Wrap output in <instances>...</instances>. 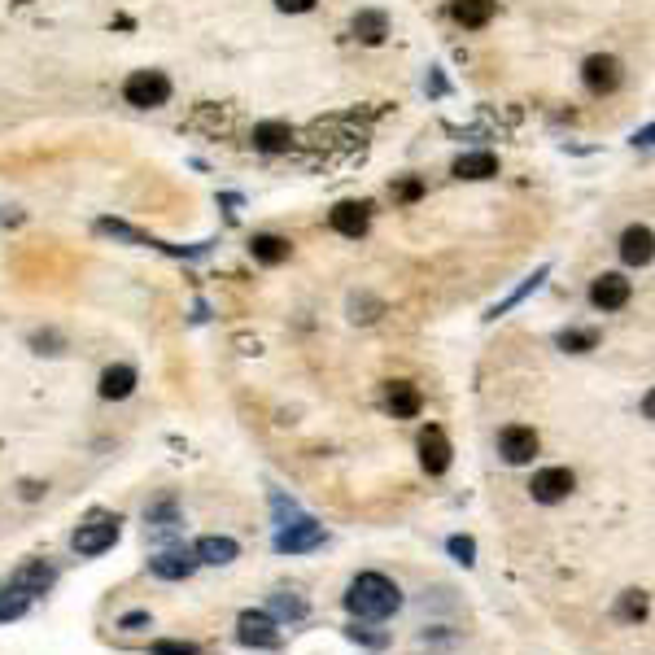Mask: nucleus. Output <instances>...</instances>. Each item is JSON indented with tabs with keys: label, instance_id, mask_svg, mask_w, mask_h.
I'll return each mask as SVG.
<instances>
[{
	"label": "nucleus",
	"instance_id": "f257e3e1",
	"mask_svg": "<svg viewBox=\"0 0 655 655\" xmlns=\"http://www.w3.org/2000/svg\"><path fill=\"white\" fill-rule=\"evenodd\" d=\"M345 607L359 621H385V616H393L402 607V590L385 573H359L350 581V590H345Z\"/></svg>",
	"mask_w": 655,
	"mask_h": 655
},
{
	"label": "nucleus",
	"instance_id": "f03ea898",
	"mask_svg": "<svg viewBox=\"0 0 655 655\" xmlns=\"http://www.w3.org/2000/svg\"><path fill=\"white\" fill-rule=\"evenodd\" d=\"M123 101L136 105V110H158V105L171 101V79L162 70H131L123 83Z\"/></svg>",
	"mask_w": 655,
	"mask_h": 655
},
{
	"label": "nucleus",
	"instance_id": "7ed1b4c3",
	"mask_svg": "<svg viewBox=\"0 0 655 655\" xmlns=\"http://www.w3.org/2000/svg\"><path fill=\"white\" fill-rule=\"evenodd\" d=\"M118 524H123V520H118V516H92L88 524H79V529H75V538H70V546H75V551L79 555H105V551H110V546L118 542Z\"/></svg>",
	"mask_w": 655,
	"mask_h": 655
},
{
	"label": "nucleus",
	"instance_id": "20e7f679",
	"mask_svg": "<svg viewBox=\"0 0 655 655\" xmlns=\"http://www.w3.org/2000/svg\"><path fill=\"white\" fill-rule=\"evenodd\" d=\"M315 546H324V524L311 520V516L284 524V529L276 533V551L280 555H306V551H315Z\"/></svg>",
	"mask_w": 655,
	"mask_h": 655
},
{
	"label": "nucleus",
	"instance_id": "39448f33",
	"mask_svg": "<svg viewBox=\"0 0 655 655\" xmlns=\"http://www.w3.org/2000/svg\"><path fill=\"white\" fill-rule=\"evenodd\" d=\"M236 638H241L245 647L276 651V647H280L276 616H271V612H241V621H236Z\"/></svg>",
	"mask_w": 655,
	"mask_h": 655
},
{
	"label": "nucleus",
	"instance_id": "423d86ee",
	"mask_svg": "<svg viewBox=\"0 0 655 655\" xmlns=\"http://www.w3.org/2000/svg\"><path fill=\"white\" fill-rule=\"evenodd\" d=\"M629 297H634V284H629L625 276H616V271H603V276L590 284V306L594 311H603V315L629 306Z\"/></svg>",
	"mask_w": 655,
	"mask_h": 655
},
{
	"label": "nucleus",
	"instance_id": "0eeeda50",
	"mask_svg": "<svg viewBox=\"0 0 655 655\" xmlns=\"http://www.w3.org/2000/svg\"><path fill=\"white\" fill-rule=\"evenodd\" d=\"M581 79H586V88L590 92H616L621 88V79H625V70H621V62L616 57H607V53H594V57H586V66H581Z\"/></svg>",
	"mask_w": 655,
	"mask_h": 655
},
{
	"label": "nucleus",
	"instance_id": "6e6552de",
	"mask_svg": "<svg viewBox=\"0 0 655 655\" xmlns=\"http://www.w3.org/2000/svg\"><path fill=\"white\" fill-rule=\"evenodd\" d=\"M529 490H533L538 503H564V498L577 490V476L568 472V468H542L538 476H533Z\"/></svg>",
	"mask_w": 655,
	"mask_h": 655
},
{
	"label": "nucleus",
	"instance_id": "1a4fd4ad",
	"mask_svg": "<svg viewBox=\"0 0 655 655\" xmlns=\"http://www.w3.org/2000/svg\"><path fill=\"white\" fill-rule=\"evenodd\" d=\"M450 455H455V450H450V437L437 424H428L424 433H420V463H424V472L428 476H442L450 468Z\"/></svg>",
	"mask_w": 655,
	"mask_h": 655
},
{
	"label": "nucleus",
	"instance_id": "9d476101",
	"mask_svg": "<svg viewBox=\"0 0 655 655\" xmlns=\"http://www.w3.org/2000/svg\"><path fill=\"white\" fill-rule=\"evenodd\" d=\"M498 455H503L507 463H529L533 455H538V433L524 424H507L503 433H498Z\"/></svg>",
	"mask_w": 655,
	"mask_h": 655
},
{
	"label": "nucleus",
	"instance_id": "9b49d317",
	"mask_svg": "<svg viewBox=\"0 0 655 655\" xmlns=\"http://www.w3.org/2000/svg\"><path fill=\"white\" fill-rule=\"evenodd\" d=\"M385 407L393 411V420H415L424 411V393L411 385V380H393L385 389Z\"/></svg>",
	"mask_w": 655,
	"mask_h": 655
},
{
	"label": "nucleus",
	"instance_id": "f8f14e48",
	"mask_svg": "<svg viewBox=\"0 0 655 655\" xmlns=\"http://www.w3.org/2000/svg\"><path fill=\"white\" fill-rule=\"evenodd\" d=\"M149 573L162 581H188L197 573V555L193 551H162L149 559Z\"/></svg>",
	"mask_w": 655,
	"mask_h": 655
},
{
	"label": "nucleus",
	"instance_id": "ddd939ff",
	"mask_svg": "<svg viewBox=\"0 0 655 655\" xmlns=\"http://www.w3.org/2000/svg\"><path fill=\"white\" fill-rule=\"evenodd\" d=\"M53 581H57V568H53V564H44V559H27V564H22L18 573L9 577V586L27 590L31 599H35V594H49Z\"/></svg>",
	"mask_w": 655,
	"mask_h": 655
},
{
	"label": "nucleus",
	"instance_id": "4468645a",
	"mask_svg": "<svg viewBox=\"0 0 655 655\" xmlns=\"http://www.w3.org/2000/svg\"><path fill=\"white\" fill-rule=\"evenodd\" d=\"M193 555H197V564H214V568H223V564H232V559L241 555V546H236L232 538H223V533H206V538H197Z\"/></svg>",
	"mask_w": 655,
	"mask_h": 655
},
{
	"label": "nucleus",
	"instance_id": "2eb2a0df",
	"mask_svg": "<svg viewBox=\"0 0 655 655\" xmlns=\"http://www.w3.org/2000/svg\"><path fill=\"white\" fill-rule=\"evenodd\" d=\"M367 206L363 201H341L337 210H332V232H341V236H350V241H359V236L367 232Z\"/></svg>",
	"mask_w": 655,
	"mask_h": 655
},
{
	"label": "nucleus",
	"instance_id": "dca6fc26",
	"mask_svg": "<svg viewBox=\"0 0 655 655\" xmlns=\"http://www.w3.org/2000/svg\"><path fill=\"white\" fill-rule=\"evenodd\" d=\"M136 393V367H127V363H118V367H105V376H101V398L105 402H123Z\"/></svg>",
	"mask_w": 655,
	"mask_h": 655
},
{
	"label": "nucleus",
	"instance_id": "f3484780",
	"mask_svg": "<svg viewBox=\"0 0 655 655\" xmlns=\"http://www.w3.org/2000/svg\"><path fill=\"white\" fill-rule=\"evenodd\" d=\"M621 258L629 262V267H647V262H651V228H642V223L625 228V236H621Z\"/></svg>",
	"mask_w": 655,
	"mask_h": 655
},
{
	"label": "nucleus",
	"instance_id": "a211bd4d",
	"mask_svg": "<svg viewBox=\"0 0 655 655\" xmlns=\"http://www.w3.org/2000/svg\"><path fill=\"white\" fill-rule=\"evenodd\" d=\"M450 14H455L459 27L481 31V27H490V18H494V0H455Z\"/></svg>",
	"mask_w": 655,
	"mask_h": 655
},
{
	"label": "nucleus",
	"instance_id": "6ab92c4d",
	"mask_svg": "<svg viewBox=\"0 0 655 655\" xmlns=\"http://www.w3.org/2000/svg\"><path fill=\"white\" fill-rule=\"evenodd\" d=\"M249 254H254V258L262 262V267H280V262L293 254V245L284 241V236L262 232V236H254V241H249Z\"/></svg>",
	"mask_w": 655,
	"mask_h": 655
},
{
	"label": "nucleus",
	"instance_id": "aec40b11",
	"mask_svg": "<svg viewBox=\"0 0 655 655\" xmlns=\"http://www.w3.org/2000/svg\"><path fill=\"white\" fill-rule=\"evenodd\" d=\"M455 175L459 180H494L498 175V158L494 153H463L455 162Z\"/></svg>",
	"mask_w": 655,
	"mask_h": 655
},
{
	"label": "nucleus",
	"instance_id": "412c9836",
	"mask_svg": "<svg viewBox=\"0 0 655 655\" xmlns=\"http://www.w3.org/2000/svg\"><path fill=\"white\" fill-rule=\"evenodd\" d=\"M293 145V131L284 127V123H258L254 127V149L262 153H284Z\"/></svg>",
	"mask_w": 655,
	"mask_h": 655
},
{
	"label": "nucleus",
	"instance_id": "4be33fe9",
	"mask_svg": "<svg viewBox=\"0 0 655 655\" xmlns=\"http://www.w3.org/2000/svg\"><path fill=\"white\" fill-rule=\"evenodd\" d=\"M354 35H359L363 44H385V35H389V18L380 14V9H363V14L354 18Z\"/></svg>",
	"mask_w": 655,
	"mask_h": 655
},
{
	"label": "nucleus",
	"instance_id": "5701e85b",
	"mask_svg": "<svg viewBox=\"0 0 655 655\" xmlns=\"http://www.w3.org/2000/svg\"><path fill=\"white\" fill-rule=\"evenodd\" d=\"M145 524L153 533H171L175 524H180V507H175V498L166 494V498H158L153 507H145Z\"/></svg>",
	"mask_w": 655,
	"mask_h": 655
},
{
	"label": "nucleus",
	"instance_id": "b1692460",
	"mask_svg": "<svg viewBox=\"0 0 655 655\" xmlns=\"http://www.w3.org/2000/svg\"><path fill=\"white\" fill-rule=\"evenodd\" d=\"M271 616H276V621H302V616H306V599L297 590H276V594H271Z\"/></svg>",
	"mask_w": 655,
	"mask_h": 655
},
{
	"label": "nucleus",
	"instance_id": "393cba45",
	"mask_svg": "<svg viewBox=\"0 0 655 655\" xmlns=\"http://www.w3.org/2000/svg\"><path fill=\"white\" fill-rule=\"evenodd\" d=\"M647 612H651L647 590H625L621 603H616V616H621V621H647Z\"/></svg>",
	"mask_w": 655,
	"mask_h": 655
},
{
	"label": "nucleus",
	"instance_id": "a878e982",
	"mask_svg": "<svg viewBox=\"0 0 655 655\" xmlns=\"http://www.w3.org/2000/svg\"><path fill=\"white\" fill-rule=\"evenodd\" d=\"M27 607H31V594H27V590L5 586V590H0V625H5V621H18Z\"/></svg>",
	"mask_w": 655,
	"mask_h": 655
},
{
	"label": "nucleus",
	"instance_id": "bb28decb",
	"mask_svg": "<svg viewBox=\"0 0 655 655\" xmlns=\"http://www.w3.org/2000/svg\"><path fill=\"white\" fill-rule=\"evenodd\" d=\"M599 345V332L594 328H568V332H559V350H568V354H586Z\"/></svg>",
	"mask_w": 655,
	"mask_h": 655
},
{
	"label": "nucleus",
	"instance_id": "cd10ccee",
	"mask_svg": "<svg viewBox=\"0 0 655 655\" xmlns=\"http://www.w3.org/2000/svg\"><path fill=\"white\" fill-rule=\"evenodd\" d=\"M350 319H359V324H372V319L380 315V302H372V297H354V302H350Z\"/></svg>",
	"mask_w": 655,
	"mask_h": 655
},
{
	"label": "nucleus",
	"instance_id": "c85d7f7f",
	"mask_svg": "<svg viewBox=\"0 0 655 655\" xmlns=\"http://www.w3.org/2000/svg\"><path fill=\"white\" fill-rule=\"evenodd\" d=\"M450 555H455L463 568H472L476 564V542L472 538H450Z\"/></svg>",
	"mask_w": 655,
	"mask_h": 655
},
{
	"label": "nucleus",
	"instance_id": "c756f323",
	"mask_svg": "<svg viewBox=\"0 0 655 655\" xmlns=\"http://www.w3.org/2000/svg\"><path fill=\"white\" fill-rule=\"evenodd\" d=\"M153 655H201L193 642H153Z\"/></svg>",
	"mask_w": 655,
	"mask_h": 655
},
{
	"label": "nucleus",
	"instance_id": "7c9ffc66",
	"mask_svg": "<svg viewBox=\"0 0 655 655\" xmlns=\"http://www.w3.org/2000/svg\"><path fill=\"white\" fill-rule=\"evenodd\" d=\"M345 634H350L354 642H363V647H385V638H380V634H367V629H359V625L345 629Z\"/></svg>",
	"mask_w": 655,
	"mask_h": 655
},
{
	"label": "nucleus",
	"instance_id": "2f4dec72",
	"mask_svg": "<svg viewBox=\"0 0 655 655\" xmlns=\"http://www.w3.org/2000/svg\"><path fill=\"white\" fill-rule=\"evenodd\" d=\"M276 5L284 9V14H311L315 0H276Z\"/></svg>",
	"mask_w": 655,
	"mask_h": 655
},
{
	"label": "nucleus",
	"instance_id": "473e14b6",
	"mask_svg": "<svg viewBox=\"0 0 655 655\" xmlns=\"http://www.w3.org/2000/svg\"><path fill=\"white\" fill-rule=\"evenodd\" d=\"M118 625H123V629H145L149 625V612H127Z\"/></svg>",
	"mask_w": 655,
	"mask_h": 655
},
{
	"label": "nucleus",
	"instance_id": "72a5a7b5",
	"mask_svg": "<svg viewBox=\"0 0 655 655\" xmlns=\"http://www.w3.org/2000/svg\"><path fill=\"white\" fill-rule=\"evenodd\" d=\"M398 193H402V197H407V201H415V197H420V180H407V184H402V188H398Z\"/></svg>",
	"mask_w": 655,
	"mask_h": 655
},
{
	"label": "nucleus",
	"instance_id": "f704fd0d",
	"mask_svg": "<svg viewBox=\"0 0 655 655\" xmlns=\"http://www.w3.org/2000/svg\"><path fill=\"white\" fill-rule=\"evenodd\" d=\"M40 494H44V485H35V481L22 485V498H40Z\"/></svg>",
	"mask_w": 655,
	"mask_h": 655
},
{
	"label": "nucleus",
	"instance_id": "c9c22d12",
	"mask_svg": "<svg viewBox=\"0 0 655 655\" xmlns=\"http://www.w3.org/2000/svg\"><path fill=\"white\" fill-rule=\"evenodd\" d=\"M18 5H31V0H18Z\"/></svg>",
	"mask_w": 655,
	"mask_h": 655
}]
</instances>
